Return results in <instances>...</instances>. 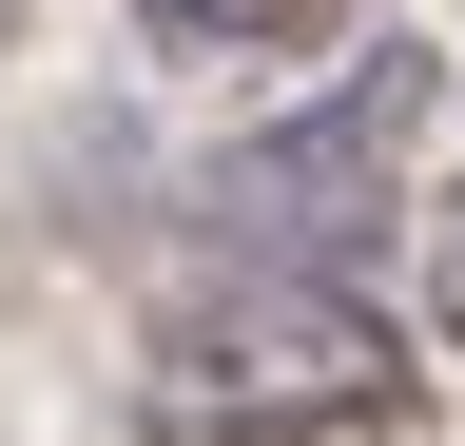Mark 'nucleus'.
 <instances>
[{"label": "nucleus", "instance_id": "obj_3", "mask_svg": "<svg viewBox=\"0 0 465 446\" xmlns=\"http://www.w3.org/2000/svg\"><path fill=\"white\" fill-rule=\"evenodd\" d=\"M155 59H291V39H349L369 0H136Z\"/></svg>", "mask_w": 465, "mask_h": 446}, {"label": "nucleus", "instance_id": "obj_2", "mask_svg": "<svg viewBox=\"0 0 465 446\" xmlns=\"http://www.w3.org/2000/svg\"><path fill=\"white\" fill-rule=\"evenodd\" d=\"M427 117H446V59L427 39H349V78L330 97H291V117H252L194 175V233L213 253H291V272H388V233L427 194H407V155H427Z\"/></svg>", "mask_w": 465, "mask_h": 446}, {"label": "nucleus", "instance_id": "obj_1", "mask_svg": "<svg viewBox=\"0 0 465 446\" xmlns=\"http://www.w3.org/2000/svg\"><path fill=\"white\" fill-rule=\"evenodd\" d=\"M427 369L388 330V272H291V253H194L155 311V446H407Z\"/></svg>", "mask_w": 465, "mask_h": 446}, {"label": "nucleus", "instance_id": "obj_4", "mask_svg": "<svg viewBox=\"0 0 465 446\" xmlns=\"http://www.w3.org/2000/svg\"><path fill=\"white\" fill-rule=\"evenodd\" d=\"M427 311H446V350H465V194H427Z\"/></svg>", "mask_w": 465, "mask_h": 446}, {"label": "nucleus", "instance_id": "obj_5", "mask_svg": "<svg viewBox=\"0 0 465 446\" xmlns=\"http://www.w3.org/2000/svg\"><path fill=\"white\" fill-rule=\"evenodd\" d=\"M0 20H20V0H0Z\"/></svg>", "mask_w": 465, "mask_h": 446}]
</instances>
